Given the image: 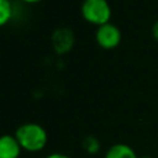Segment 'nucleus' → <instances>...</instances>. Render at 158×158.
I'll return each mask as SVG.
<instances>
[{
  "instance_id": "f257e3e1",
  "label": "nucleus",
  "mask_w": 158,
  "mask_h": 158,
  "mask_svg": "<svg viewBox=\"0 0 158 158\" xmlns=\"http://www.w3.org/2000/svg\"><path fill=\"white\" fill-rule=\"evenodd\" d=\"M14 136L19 142L22 150L31 151V153L43 150L47 144V132L39 123L28 122L18 126Z\"/></svg>"
},
{
  "instance_id": "f03ea898",
  "label": "nucleus",
  "mask_w": 158,
  "mask_h": 158,
  "mask_svg": "<svg viewBox=\"0 0 158 158\" xmlns=\"http://www.w3.org/2000/svg\"><path fill=\"white\" fill-rule=\"evenodd\" d=\"M82 15L87 22L94 25H104L111 18V6L108 0H83Z\"/></svg>"
},
{
  "instance_id": "7ed1b4c3",
  "label": "nucleus",
  "mask_w": 158,
  "mask_h": 158,
  "mask_svg": "<svg viewBox=\"0 0 158 158\" xmlns=\"http://www.w3.org/2000/svg\"><path fill=\"white\" fill-rule=\"evenodd\" d=\"M96 42L103 49H114L121 42V31L117 25L107 22L96 31Z\"/></svg>"
},
{
  "instance_id": "20e7f679",
  "label": "nucleus",
  "mask_w": 158,
  "mask_h": 158,
  "mask_svg": "<svg viewBox=\"0 0 158 158\" xmlns=\"http://www.w3.org/2000/svg\"><path fill=\"white\" fill-rule=\"evenodd\" d=\"M52 44L58 54L68 53L74 44V32L69 28H58L52 35Z\"/></svg>"
},
{
  "instance_id": "39448f33",
  "label": "nucleus",
  "mask_w": 158,
  "mask_h": 158,
  "mask_svg": "<svg viewBox=\"0 0 158 158\" xmlns=\"http://www.w3.org/2000/svg\"><path fill=\"white\" fill-rule=\"evenodd\" d=\"M21 150L22 147L15 136L4 135L0 139V158H18Z\"/></svg>"
},
{
  "instance_id": "423d86ee",
  "label": "nucleus",
  "mask_w": 158,
  "mask_h": 158,
  "mask_svg": "<svg viewBox=\"0 0 158 158\" xmlns=\"http://www.w3.org/2000/svg\"><path fill=\"white\" fill-rule=\"evenodd\" d=\"M106 158H139L135 153V150L128 144L123 143H117V144L111 146L107 150Z\"/></svg>"
},
{
  "instance_id": "0eeeda50",
  "label": "nucleus",
  "mask_w": 158,
  "mask_h": 158,
  "mask_svg": "<svg viewBox=\"0 0 158 158\" xmlns=\"http://www.w3.org/2000/svg\"><path fill=\"white\" fill-rule=\"evenodd\" d=\"M13 15V6L10 0H0V25H6Z\"/></svg>"
},
{
  "instance_id": "6e6552de",
  "label": "nucleus",
  "mask_w": 158,
  "mask_h": 158,
  "mask_svg": "<svg viewBox=\"0 0 158 158\" xmlns=\"http://www.w3.org/2000/svg\"><path fill=\"white\" fill-rule=\"evenodd\" d=\"M82 146H83L85 151L89 154H96L100 150V142L94 136H86L82 142Z\"/></svg>"
},
{
  "instance_id": "1a4fd4ad",
  "label": "nucleus",
  "mask_w": 158,
  "mask_h": 158,
  "mask_svg": "<svg viewBox=\"0 0 158 158\" xmlns=\"http://www.w3.org/2000/svg\"><path fill=\"white\" fill-rule=\"evenodd\" d=\"M151 33H153V36H154V39L158 42V21L154 22V25H153V28H151Z\"/></svg>"
},
{
  "instance_id": "9d476101",
  "label": "nucleus",
  "mask_w": 158,
  "mask_h": 158,
  "mask_svg": "<svg viewBox=\"0 0 158 158\" xmlns=\"http://www.w3.org/2000/svg\"><path fill=\"white\" fill-rule=\"evenodd\" d=\"M46 158H71V157L65 156V154H61V153H53L50 156H47Z\"/></svg>"
},
{
  "instance_id": "9b49d317",
  "label": "nucleus",
  "mask_w": 158,
  "mask_h": 158,
  "mask_svg": "<svg viewBox=\"0 0 158 158\" xmlns=\"http://www.w3.org/2000/svg\"><path fill=\"white\" fill-rule=\"evenodd\" d=\"M24 2H27V3H38V2H40V0H24Z\"/></svg>"
},
{
  "instance_id": "f8f14e48",
  "label": "nucleus",
  "mask_w": 158,
  "mask_h": 158,
  "mask_svg": "<svg viewBox=\"0 0 158 158\" xmlns=\"http://www.w3.org/2000/svg\"><path fill=\"white\" fill-rule=\"evenodd\" d=\"M142 158H151V157H142Z\"/></svg>"
}]
</instances>
